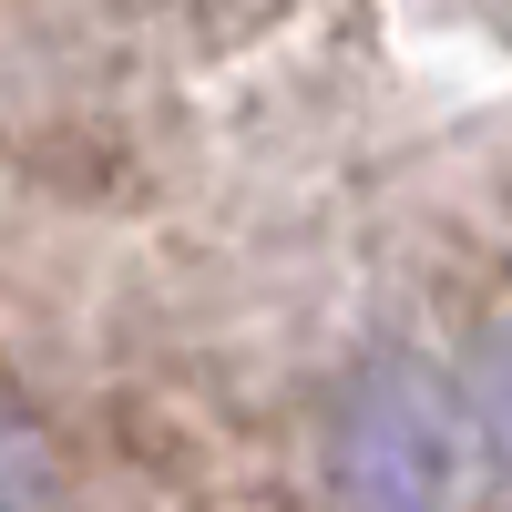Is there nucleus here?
Segmentation results:
<instances>
[{
    "label": "nucleus",
    "instance_id": "1",
    "mask_svg": "<svg viewBox=\"0 0 512 512\" xmlns=\"http://www.w3.org/2000/svg\"><path fill=\"white\" fill-rule=\"evenodd\" d=\"M328 482L349 512H451L461 482V400L441 390L431 369H369L349 410H338V441H328Z\"/></svg>",
    "mask_w": 512,
    "mask_h": 512
},
{
    "label": "nucleus",
    "instance_id": "2",
    "mask_svg": "<svg viewBox=\"0 0 512 512\" xmlns=\"http://www.w3.org/2000/svg\"><path fill=\"white\" fill-rule=\"evenodd\" d=\"M62 482H52V451H41V431L0 400V512H52Z\"/></svg>",
    "mask_w": 512,
    "mask_h": 512
}]
</instances>
